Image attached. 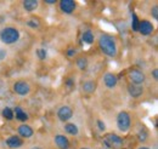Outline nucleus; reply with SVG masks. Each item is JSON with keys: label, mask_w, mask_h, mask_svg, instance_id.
Instances as JSON below:
<instances>
[{"label": "nucleus", "mask_w": 158, "mask_h": 149, "mask_svg": "<svg viewBox=\"0 0 158 149\" xmlns=\"http://www.w3.org/2000/svg\"><path fill=\"white\" fill-rule=\"evenodd\" d=\"M99 46L101 51L110 57H114L117 55V46L116 41L112 37L108 35H101L99 40Z\"/></svg>", "instance_id": "obj_1"}, {"label": "nucleus", "mask_w": 158, "mask_h": 149, "mask_svg": "<svg viewBox=\"0 0 158 149\" xmlns=\"http://www.w3.org/2000/svg\"><path fill=\"white\" fill-rule=\"evenodd\" d=\"M19 38H20L19 30L15 29V28H11V27L4 28L0 32V39L5 44H14V42H16L19 40Z\"/></svg>", "instance_id": "obj_2"}, {"label": "nucleus", "mask_w": 158, "mask_h": 149, "mask_svg": "<svg viewBox=\"0 0 158 149\" xmlns=\"http://www.w3.org/2000/svg\"><path fill=\"white\" fill-rule=\"evenodd\" d=\"M117 125H118V129L122 132H125V131L129 130L130 127V116L127 112H120L117 116Z\"/></svg>", "instance_id": "obj_3"}, {"label": "nucleus", "mask_w": 158, "mask_h": 149, "mask_svg": "<svg viewBox=\"0 0 158 149\" xmlns=\"http://www.w3.org/2000/svg\"><path fill=\"white\" fill-rule=\"evenodd\" d=\"M14 90L15 92L21 95V96H26L27 93L29 92V85L26 81H17L14 84Z\"/></svg>", "instance_id": "obj_4"}, {"label": "nucleus", "mask_w": 158, "mask_h": 149, "mask_svg": "<svg viewBox=\"0 0 158 149\" xmlns=\"http://www.w3.org/2000/svg\"><path fill=\"white\" fill-rule=\"evenodd\" d=\"M72 115H73V111L67 106L61 107L59 109V112H57V116H59V119L61 121H67L68 119L72 118Z\"/></svg>", "instance_id": "obj_5"}, {"label": "nucleus", "mask_w": 158, "mask_h": 149, "mask_svg": "<svg viewBox=\"0 0 158 149\" xmlns=\"http://www.w3.org/2000/svg\"><path fill=\"white\" fill-rule=\"evenodd\" d=\"M60 7L64 14H71L76 9V2L73 0H61L60 1Z\"/></svg>", "instance_id": "obj_6"}, {"label": "nucleus", "mask_w": 158, "mask_h": 149, "mask_svg": "<svg viewBox=\"0 0 158 149\" xmlns=\"http://www.w3.org/2000/svg\"><path fill=\"white\" fill-rule=\"evenodd\" d=\"M105 142H106L107 146H117V147H119V146L123 144V139L120 137H118L117 135H113V133H108L105 138Z\"/></svg>", "instance_id": "obj_7"}, {"label": "nucleus", "mask_w": 158, "mask_h": 149, "mask_svg": "<svg viewBox=\"0 0 158 149\" xmlns=\"http://www.w3.org/2000/svg\"><path fill=\"white\" fill-rule=\"evenodd\" d=\"M139 30H140L141 34L148 35V34H151L153 32V26L148 21H142V22L139 23Z\"/></svg>", "instance_id": "obj_8"}, {"label": "nucleus", "mask_w": 158, "mask_h": 149, "mask_svg": "<svg viewBox=\"0 0 158 149\" xmlns=\"http://www.w3.org/2000/svg\"><path fill=\"white\" fill-rule=\"evenodd\" d=\"M129 78H130V80L133 81V83H135V84H142L143 81H145V74L141 72V70H138V69H135V70H131L130 72V74H129Z\"/></svg>", "instance_id": "obj_9"}, {"label": "nucleus", "mask_w": 158, "mask_h": 149, "mask_svg": "<svg viewBox=\"0 0 158 149\" xmlns=\"http://www.w3.org/2000/svg\"><path fill=\"white\" fill-rule=\"evenodd\" d=\"M55 143H56V146H57L60 149H67L69 147V141H68V138L64 137V136H62V135H57V136L55 137Z\"/></svg>", "instance_id": "obj_10"}, {"label": "nucleus", "mask_w": 158, "mask_h": 149, "mask_svg": "<svg viewBox=\"0 0 158 149\" xmlns=\"http://www.w3.org/2000/svg\"><path fill=\"white\" fill-rule=\"evenodd\" d=\"M103 81H105V85L110 89H113L116 85H117V76L112 73H107L103 78Z\"/></svg>", "instance_id": "obj_11"}, {"label": "nucleus", "mask_w": 158, "mask_h": 149, "mask_svg": "<svg viewBox=\"0 0 158 149\" xmlns=\"http://www.w3.org/2000/svg\"><path fill=\"white\" fill-rule=\"evenodd\" d=\"M128 91L130 93V96L131 97H140L142 92H143V89H142V86L141 85H138V84H131V85H129L128 86Z\"/></svg>", "instance_id": "obj_12"}, {"label": "nucleus", "mask_w": 158, "mask_h": 149, "mask_svg": "<svg viewBox=\"0 0 158 149\" xmlns=\"http://www.w3.org/2000/svg\"><path fill=\"white\" fill-rule=\"evenodd\" d=\"M6 144L10 147V148H20L21 146L23 144L22 139L17 136H11L10 138L6 139Z\"/></svg>", "instance_id": "obj_13"}, {"label": "nucleus", "mask_w": 158, "mask_h": 149, "mask_svg": "<svg viewBox=\"0 0 158 149\" xmlns=\"http://www.w3.org/2000/svg\"><path fill=\"white\" fill-rule=\"evenodd\" d=\"M19 133H20V136H22V137L29 138V137L33 136V130L28 125H21L20 127H19Z\"/></svg>", "instance_id": "obj_14"}, {"label": "nucleus", "mask_w": 158, "mask_h": 149, "mask_svg": "<svg viewBox=\"0 0 158 149\" xmlns=\"http://www.w3.org/2000/svg\"><path fill=\"white\" fill-rule=\"evenodd\" d=\"M23 7L26 11H34L38 7V1L35 0H26L23 1Z\"/></svg>", "instance_id": "obj_15"}, {"label": "nucleus", "mask_w": 158, "mask_h": 149, "mask_svg": "<svg viewBox=\"0 0 158 149\" xmlns=\"http://www.w3.org/2000/svg\"><path fill=\"white\" fill-rule=\"evenodd\" d=\"M83 90L88 93L94 92L96 90V83H94V81H85L84 85H83Z\"/></svg>", "instance_id": "obj_16"}, {"label": "nucleus", "mask_w": 158, "mask_h": 149, "mask_svg": "<svg viewBox=\"0 0 158 149\" xmlns=\"http://www.w3.org/2000/svg\"><path fill=\"white\" fill-rule=\"evenodd\" d=\"M64 130L67 133H69V135H72V136H76V135H78V127L74 125V124H66V126H64Z\"/></svg>", "instance_id": "obj_17"}, {"label": "nucleus", "mask_w": 158, "mask_h": 149, "mask_svg": "<svg viewBox=\"0 0 158 149\" xmlns=\"http://www.w3.org/2000/svg\"><path fill=\"white\" fill-rule=\"evenodd\" d=\"M15 113H16V118H17L19 120H21V121H26V120L28 119V115L23 112L20 107H16V108H15Z\"/></svg>", "instance_id": "obj_18"}, {"label": "nucleus", "mask_w": 158, "mask_h": 149, "mask_svg": "<svg viewBox=\"0 0 158 149\" xmlns=\"http://www.w3.org/2000/svg\"><path fill=\"white\" fill-rule=\"evenodd\" d=\"M83 41L86 42V44H93V41H94V34H93L90 30L85 32V33L83 34Z\"/></svg>", "instance_id": "obj_19"}, {"label": "nucleus", "mask_w": 158, "mask_h": 149, "mask_svg": "<svg viewBox=\"0 0 158 149\" xmlns=\"http://www.w3.org/2000/svg\"><path fill=\"white\" fill-rule=\"evenodd\" d=\"M2 115H4V118H6L7 120H11V119L14 118V112H12L10 108H4V109H2Z\"/></svg>", "instance_id": "obj_20"}, {"label": "nucleus", "mask_w": 158, "mask_h": 149, "mask_svg": "<svg viewBox=\"0 0 158 149\" xmlns=\"http://www.w3.org/2000/svg\"><path fill=\"white\" fill-rule=\"evenodd\" d=\"M77 66H78L79 69H85L86 66H88V61H86V58H84V57L79 58L78 61H77Z\"/></svg>", "instance_id": "obj_21"}, {"label": "nucleus", "mask_w": 158, "mask_h": 149, "mask_svg": "<svg viewBox=\"0 0 158 149\" xmlns=\"http://www.w3.org/2000/svg\"><path fill=\"white\" fill-rule=\"evenodd\" d=\"M131 28H133V30H135V32H138V30H139V19H138V16H136L135 14H133Z\"/></svg>", "instance_id": "obj_22"}, {"label": "nucleus", "mask_w": 158, "mask_h": 149, "mask_svg": "<svg viewBox=\"0 0 158 149\" xmlns=\"http://www.w3.org/2000/svg\"><path fill=\"white\" fill-rule=\"evenodd\" d=\"M37 55L40 59H45L46 58V51L44 49H39V50H37Z\"/></svg>", "instance_id": "obj_23"}, {"label": "nucleus", "mask_w": 158, "mask_h": 149, "mask_svg": "<svg viewBox=\"0 0 158 149\" xmlns=\"http://www.w3.org/2000/svg\"><path fill=\"white\" fill-rule=\"evenodd\" d=\"M152 16H153V18L155 19L158 18V6L157 5L152 7Z\"/></svg>", "instance_id": "obj_24"}, {"label": "nucleus", "mask_w": 158, "mask_h": 149, "mask_svg": "<svg viewBox=\"0 0 158 149\" xmlns=\"http://www.w3.org/2000/svg\"><path fill=\"white\" fill-rule=\"evenodd\" d=\"M29 27H32V28H37L39 24H38V22H35V21H29L28 23H27Z\"/></svg>", "instance_id": "obj_25"}, {"label": "nucleus", "mask_w": 158, "mask_h": 149, "mask_svg": "<svg viewBox=\"0 0 158 149\" xmlns=\"http://www.w3.org/2000/svg\"><path fill=\"white\" fill-rule=\"evenodd\" d=\"M98 126H99V129L101 131H105V129H106V126H105V123H102L101 120H99V121H98Z\"/></svg>", "instance_id": "obj_26"}, {"label": "nucleus", "mask_w": 158, "mask_h": 149, "mask_svg": "<svg viewBox=\"0 0 158 149\" xmlns=\"http://www.w3.org/2000/svg\"><path fill=\"white\" fill-rule=\"evenodd\" d=\"M67 85H68V87H72L73 86V80L72 79H68L67 80Z\"/></svg>", "instance_id": "obj_27"}, {"label": "nucleus", "mask_w": 158, "mask_h": 149, "mask_svg": "<svg viewBox=\"0 0 158 149\" xmlns=\"http://www.w3.org/2000/svg\"><path fill=\"white\" fill-rule=\"evenodd\" d=\"M76 54L74 50H68V57H73V55Z\"/></svg>", "instance_id": "obj_28"}, {"label": "nucleus", "mask_w": 158, "mask_h": 149, "mask_svg": "<svg viewBox=\"0 0 158 149\" xmlns=\"http://www.w3.org/2000/svg\"><path fill=\"white\" fill-rule=\"evenodd\" d=\"M152 74H153V78H155V79H157L158 78V70L157 69H155V70L152 72Z\"/></svg>", "instance_id": "obj_29"}, {"label": "nucleus", "mask_w": 158, "mask_h": 149, "mask_svg": "<svg viewBox=\"0 0 158 149\" xmlns=\"http://www.w3.org/2000/svg\"><path fill=\"white\" fill-rule=\"evenodd\" d=\"M5 56H6V52L2 51V50H0V58H4Z\"/></svg>", "instance_id": "obj_30"}, {"label": "nucleus", "mask_w": 158, "mask_h": 149, "mask_svg": "<svg viewBox=\"0 0 158 149\" xmlns=\"http://www.w3.org/2000/svg\"><path fill=\"white\" fill-rule=\"evenodd\" d=\"M45 2H46V4H55L56 1H55V0H46Z\"/></svg>", "instance_id": "obj_31"}, {"label": "nucleus", "mask_w": 158, "mask_h": 149, "mask_svg": "<svg viewBox=\"0 0 158 149\" xmlns=\"http://www.w3.org/2000/svg\"><path fill=\"white\" fill-rule=\"evenodd\" d=\"M139 149H150V148H146V147H141V148H139Z\"/></svg>", "instance_id": "obj_32"}, {"label": "nucleus", "mask_w": 158, "mask_h": 149, "mask_svg": "<svg viewBox=\"0 0 158 149\" xmlns=\"http://www.w3.org/2000/svg\"><path fill=\"white\" fill-rule=\"evenodd\" d=\"M32 149H41V148H39V147H34V148H32Z\"/></svg>", "instance_id": "obj_33"}, {"label": "nucleus", "mask_w": 158, "mask_h": 149, "mask_svg": "<svg viewBox=\"0 0 158 149\" xmlns=\"http://www.w3.org/2000/svg\"><path fill=\"white\" fill-rule=\"evenodd\" d=\"M81 149H88V148H81Z\"/></svg>", "instance_id": "obj_34"}]
</instances>
